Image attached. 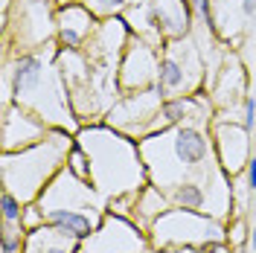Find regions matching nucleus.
Instances as JSON below:
<instances>
[{"instance_id": "nucleus-1", "label": "nucleus", "mask_w": 256, "mask_h": 253, "mask_svg": "<svg viewBox=\"0 0 256 253\" xmlns=\"http://www.w3.org/2000/svg\"><path fill=\"white\" fill-rule=\"evenodd\" d=\"M58 41H52L41 50L3 56V108L15 102L50 128L76 134L82 122L58 70Z\"/></svg>"}, {"instance_id": "nucleus-2", "label": "nucleus", "mask_w": 256, "mask_h": 253, "mask_svg": "<svg viewBox=\"0 0 256 253\" xmlns=\"http://www.w3.org/2000/svg\"><path fill=\"white\" fill-rule=\"evenodd\" d=\"M143 154L148 184L172 190L178 184L198 180L212 190H230V174L216 158L212 134L207 126H175L137 140Z\"/></svg>"}, {"instance_id": "nucleus-3", "label": "nucleus", "mask_w": 256, "mask_h": 253, "mask_svg": "<svg viewBox=\"0 0 256 253\" xmlns=\"http://www.w3.org/2000/svg\"><path fill=\"white\" fill-rule=\"evenodd\" d=\"M76 142L90 158V184L105 201L134 195L148 184V172L134 137L108 122H88L76 131Z\"/></svg>"}, {"instance_id": "nucleus-4", "label": "nucleus", "mask_w": 256, "mask_h": 253, "mask_svg": "<svg viewBox=\"0 0 256 253\" xmlns=\"http://www.w3.org/2000/svg\"><path fill=\"white\" fill-rule=\"evenodd\" d=\"M76 146V134L52 128L47 137L20 152H0V186L15 192L24 204L41 198L47 184L67 166V154Z\"/></svg>"}, {"instance_id": "nucleus-5", "label": "nucleus", "mask_w": 256, "mask_h": 253, "mask_svg": "<svg viewBox=\"0 0 256 253\" xmlns=\"http://www.w3.org/2000/svg\"><path fill=\"white\" fill-rule=\"evenodd\" d=\"M152 248L169 250V248H216L227 242V222L212 218L207 212H195V210H180L169 206L163 216H158L148 227Z\"/></svg>"}, {"instance_id": "nucleus-6", "label": "nucleus", "mask_w": 256, "mask_h": 253, "mask_svg": "<svg viewBox=\"0 0 256 253\" xmlns=\"http://www.w3.org/2000/svg\"><path fill=\"white\" fill-rule=\"evenodd\" d=\"M207 56L195 32L178 41H166L160 50V76L158 90L163 99L190 96L207 90Z\"/></svg>"}, {"instance_id": "nucleus-7", "label": "nucleus", "mask_w": 256, "mask_h": 253, "mask_svg": "<svg viewBox=\"0 0 256 253\" xmlns=\"http://www.w3.org/2000/svg\"><path fill=\"white\" fill-rule=\"evenodd\" d=\"M56 0H18L15 12L3 18V38L15 32V38L6 41V52H30L41 50L56 41Z\"/></svg>"}, {"instance_id": "nucleus-8", "label": "nucleus", "mask_w": 256, "mask_h": 253, "mask_svg": "<svg viewBox=\"0 0 256 253\" xmlns=\"http://www.w3.org/2000/svg\"><path fill=\"white\" fill-rule=\"evenodd\" d=\"M248 82H250V76H248V70L242 64L239 52L236 50H224L216 73L207 82V94L212 99V105H216V116L218 120H242L239 116L242 102L250 94Z\"/></svg>"}, {"instance_id": "nucleus-9", "label": "nucleus", "mask_w": 256, "mask_h": 253, "mask_svg": "<svg viewBox=\"0 0 256 253\" xmlns=\"http://www.w3.org/2000/svg\"><path fill=\"white\" fill-rule=\"evenodd\" d=\"M79 253H154V248L140 224L108 210L102 224L88 238H82Z\"/></svg>"}, {"instance_id": "nucleus-10", "label": "nucleus", "mask_w": 256, "mask_h": 253, "mask_svg": "<svg viewBox=\"0 0 256 253\" xmlns=\"http://www.w3.org/2000/svg\"><path fill=\"white\" fill-rule=\"evenodd\" d=\"M160 108H163V96L158 88H148V90H137V94H122L114 108L105 114V122L116 131H122L134 140H143L148 134H154L158 126Z\"/></svg>"}, {"instance_id": "nucleus-11", "label": "nucleus", "mask_w": 256, "mask_h": 253, "mask_svg": "<svg viewBox=\"0 0 256 253\" xmlns=\"http://www.w3.org/2000/svg\"><path fill=\"white\" fill-rule=\"evenodd\" d=\"M38 206L44 210V216L52 210H79V212H108V201L96 192L90 180H84L79 174H73L67 166L47 184V190L41 192Z\"/></svg>"}, {"instance_id": "nucleus-12", "label": "nucleus", "mask_w": 256, "mask_h": 253, "mask_svg": "<svg viewBox=\"0 0 256 253\" xmlns=\"http://www.w3.org/2000/svg\"><path fill=\"white\" fill-rule=\"evenodd\" d=\"M158 76H160V47L131 35L126 52L120 58V70H116L120 94H137V90L158 88Z\"/></svg>"}, {"instance_id": "nucleus-13", "label": "nucleus", "mask_w": 256, "mask_h": 253, "mask_svg": "<svg viewBox=\"0 0 256 253\" xmlns=\"http://www.w3.org/2000/svg\"><path fill=\"white\" fill-rule=\"evenodd\" d=\"M212 146H216V158L222 163V169L230 178L244 172L248 160L254 154V131L244 126L242 120H212L210 126Z\"/></svg>"}, {"instance_id": "nucleus-14", "label": "nucleus", "mask_w": 256, "mask_h": 253, "mask_svg": "<svg viewBox=\"0 0 256 253\" xmlns=\"http://www.w3.org/2000/svg\"><path fill=\"white\" fill-rule=\"evenodd\" d=\"M0 116H3L0 120V148L3 152H20L26 146H35L52 131L44 120H38L35 114H30L15 102L6 105L0 111Z\"/></svg>"}, {"instance_id": "nucleus-15", "label": "nucleus", "mask_w": 256, "mask_h": 253, "mask_svg": "<svg viewBox=\"0 0 256 253\" xmlns=\"http://www.w3.org/2000/svg\"><path fill=\"white\" fill-rule=\"evenodd\" d=\"M99 30V18L82 3H62L56 12V41L62 50H82L94 32Z\"/></svg>"}, {"instance_id": "nucleus-16", "label": "nucleus", "mask_w": 256, "mask_h": 253, "mask_svg": "<svg viewBox=\"0 0 256 253\" xmlns=\"http://www.w3.org/2000/svg\"><path fill=\"white\" fill-rule=\"evenodd\" d=\"M148 6H152V15H154L160 35H163V44L192 35L195 15H192L190 0H148Z\"/></svg>"}, {"instance_id": "nucleus-17", "label": "nucleus", "mask_w": 256, "mask_h": 253, "mask_svg": "<svg viewBox=\"0 0 256 253\" xmlns=\"http://www.w3.org/2000/svg\"><path fill=\"white\" fill-rule=\"evenodd\" d=\"M82 238L64 233L62 227L56 224H44L38 230H30L26 233V244H24V253H79Z\"/></svg>"}, {"instance_id": "nucleus-18", "label": "nucleus", "mask_w": 256, "mask_h": 253, "mask_svg": "<svg viewBox=\"0 0 256 253\" xmlns=\"http://www.w3.org/2000/svg\"><path fill=\"white\" fill-rule=\"evenodd\" d=\"M169 206H172V201H169V195H166V192L158 190V186H152V184H146L143 190L134 195L128 218H131L134 224H140L146 233H148L152 222H154L158 216H163V212H166Z\"/></svg>"}, {"instance_id": "nucleus-19", "label": "nucleus", "mask_w": 256, "mask_h": 253, "mask_svg": "<svg viewBox=\"0 0 256 253\" xmlns=\"http://www.w3.org/2000/svg\"><path fill=\"white\" fill-rule=\"evenodd\" d=\"M102 218L105 216H99V212H79V210H52V212H47L50 224L62 227L64 233H70L76 238H88L102 224Z\"/></svg>"}, {"instance_id": "nucleus-20", "label": "nucleus", "mask_w": 256, "mask_h": 253, "mask_svg": "<svg viewBox=\"0 0 256 253\" xmlns=\"http://www.w3.org/2000/svg\"><path fill=\"white\" fill-rule=\"evenodd\" d=\"M122 20L128 24L131 35H137V38H143V41H148V44H154V47L163 50V35H160L158 24H154V15H152L148 0L128 6L126 12H122Z\"/></svg>"}, {"instance_id": "nucleus-21", "label": "nucleus", "mask_w": 256, "mask_h": 253, "mask_svg": "<svg viewBox=\"0 0 256 253\" xmlns=\"http://www.w3.org/2000/svg\"><path fill=\"white\" fill-rule=\"evenodd\" d=\"M24 201L18 198L15 192L3 190V195H0V218H3V224L6 227H18L20 224V218H24ZM24 227V224H20Z\"/></svg>"}, {"instance_id": "nucleus-22", "label": "nucleus", "mask_w": 256, "mask_h": 253, "mask_svg": "<svg viewBox=\"0 0 256 253\" xmlns=\"http://www.w3.org/2000/svg\"><path fill=\"white\" fill-rule=\"evenodd\" d=\"M82 3H84L99 20H105V18H120L128 6L143 3V0H82Z\"/></svg>"}, {"instance_id": "nucleus-23", "label": "nucleus", "mask_w": 256, "mask_h": 253, "mask_svg": "<svg viewBox=\"0 0 256 253\" xmlns=\"http://www.w3.org/2000/svg\"><path fill=\"white\" fill-rule=\"evenodd\" d=\"M248 236H250V224L244 216H236L227 222V244L233 250H248Z\"/></svg>"}, {"instance_id": "nucleus-24", "label": "nucleus", "mask_w": 256, "mask_h": 253, "mask_svg": "<svg viewBox=\"0 0 256 253\" xmlns=\"http://www.w3.org/2000/svg\"><path fill=\"white\" fill-rule=\"evenodd\" d=\"M24 244H26V230L18 224V227H6L0 230V250L3 253H24Z\"/></svg>"}, {"instance_id": "nucleus-25", "label": "nucleus", "mask_w": 256, "mask_h": 253, "mask_svg": "<svg viewBox=\"0 0 256 253\" xmlns=\"http://www.w3.org/2000/svg\"><path fill=\"white\" fill-rule=\"evenodd\" d=\"M67 169L73 174H79L84 180H90V158L84 154V148H82L79 142L70 148V154H67Z\"/></svg>"}, {"instance_id": "nucleus-26", "label": "nucleus", "mask_w": 256, "mask_h": 253, "mask_svg": "<svg viewBox=\"0 0 256 253\" xmlns=\"http://www.w3.org/2000/svg\"><path fill=\"white\" fill-rule=\"evenodd\" d=\"M20 224H24V230L30 233V230H38V227H44L47 224V216H44V210L38 206V201H32V204L24 206V218H20Z\"/></svg>"}, {"instance_id": "nucleus-27", "label": "nucleus", "mask_w": 256, "mask_h": 253, "mask_svg": "<svg viewBox=\"0 0 256 253\" xmlns=\"http://www.w3.org/2000/svg\"><path fill=\"white\" fill-rule=\"evenodd\" d=\"M242 122L254 131L256 128V90L244 96V102H242Z\"/></svg>"}, {"instance_id": "nucleus-28", "label": "nucleus", "mask_w": 256, "mask_h": 253, "mask_svg": "<svg viewBox=\"0 0 256 253\" xmlns=\"http://www.w3.org/2000/svg\"><path fill=\"white\" fill-rule=\"evenodd\" d=\"M244 180H248V186H250V192L256 195V152L250 154V160H248V166H244Z\"/></svg>"}, {"instance_id": "nucleus-29", "label": "nucleus", "mask_w": 256, "mask_h": 253, "mask_svg": "<svg viewBox=\"0 0 256 253\" xmlns=\"http://www.w3.org/2000/svg\"><path fill=\"white\" fill-rule=\"evenodd\" d=\"M242 15L248 18H256V0H242Z\"/></svg>"}, {"instance_id": "nucleus-30", "label": "nucleus", "mask_w": 256, "mask_h": 253, "mask_svg": "<svg viewBox=\"0 0 256 253\" xmlns=\"http://www.w3.org/2000/svg\"><path fill=\"white\" fill-rule=\"evenodd\" d=\"M158 253H210L207 248H169V250H158Z\"/></svg>"}, {"instance_id": "nucleus-31", "label": "nucleus", "mask_w": 256, "mask_h": 253, "mask_svg": "<svg viewBox=\"0 0 256 253\" xmlns=\"http://www.w3.org/2000/svg\"><path fill=\"white\" fill-rule=\"evenodd\" d=\"M248 253H256V222L250 224V236H248Z\"/></svg>"}, {"instance_id": "nucleus-32", "label": "nucleus", "mask_w": 256, "mask_h": 253, "mask_svg": "<svg viewBox=\"0 0 256 253\" xmlns=\"http://www.w3.org/2000/svg\"><path fill=\"white\" fill-rule=\"evenodd\" d=\"M56 3H58V6H62V3H76V0H56Z\"/></svg>"}, {"instance_id": "nucleus-33", "label": "nucleus", "mask_w": 256, "mask_h": 253, "mask_svg": "<svg viewBox=\"0 0 256 253\" xmlns=\"http://www.w3.org/2000/svg\"><path fill=\"white\" fill-rule=\"evenodd\" d=\"M254 73H256V47H254Z\"/></svg>"}]
</instances>
